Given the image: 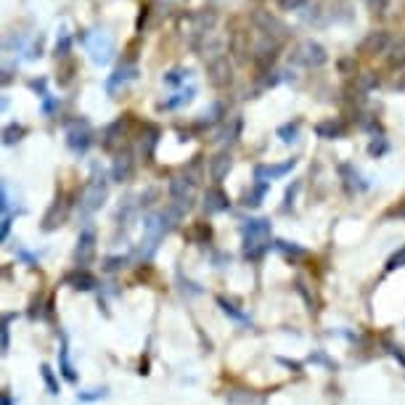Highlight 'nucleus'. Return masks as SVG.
I'll return each mask as SVG.
<instances>
[{
    "instance_id": "nucleus-37",
    "label": "nucleus",
    "mask_w": 405,
    "mask_h": 405,
    "mask_svg": "<svg viewBox=\"0 0 405 405\" xmlns=\"http://www.w3.org/2000/svg\"><path fill=\"white\" fill-rule=\"evenodd\" d=\"M310 363H323V366H329L331 371H334V368H337V363H334V360H329V358H326V355H323V353H316V355H310Z\"/></svg>"
},
{
    "instance_id": "nucleus-10",
    "label": "nucleus",
    "mask_w": 405,
    "mask_h": 405,
    "mask_svg": "<svg viewBox=\"0 0 405 405\" xmlns=\"http://www.w3.org/2000/svg\"><path fill=\"white\" fill-rule=\"evenodd\" d=\"M297 167V159H289V162H284V165H257L254 167V180H265V183H270V180H279V177H284L286 172H291Z\"/></svg>"
},
{
    "instance_id": "nucleus-9",
    "label": "nucleus",
    "mask_w": 405,
    "mask_h": 405,
    "mask_svg": "<svg viewBox=\"0 0 405 405\" xmlns=\"http://www.w3.org/2000/svg\"><path fill=\"white\" fill-rule=\"evenodd\" d=\"M228 207H230L228 193L220 189V186H212V189H207V193H204V212H207V215L226 212Z\"/></svg>"
},
{
    "instance_id": "nucleus-25",
    "label": "nucleus",
    "mask_w": 405,
    "mask_h": 405,
    "mask_svg": "<svg viewBox=\"0 0 405 405\" xmlns=\"http://www.w3.org/2000/svg\"><path fill=\"white\" fill-rule=\"evenodd\" d=\"M130 263V257L127 254H117V257H103V270L106 273H117V270H122V267Z\"/></svg>"
},
{
    "instance_id": "nucleus-19",
    "label": "nucleus",
    "mask_w": 405,
    "mask_h": 405,
    "mask_svg": "<svg viewBox=\"0 0 405 405\" xmlns=\"http://www.w3.org/2000/svg\"><path fill=\"white\" fill-rule=\"evenodd\" d=\"M230 165H233L230 154H220V156H215V159H212V165H209V175H212V180H215V183H220L223 177L228 175Z\"/></svg>"
},
{
    "instance_id": "nucleus-4",
    "label": "nucleus",
    "mask_w": 405,
    "mask_h": 405,
    "mask_svg": "<svg viewBox=\"0 0 405 405\" xmlns=\"http://www.w3.org/2000/svg\"><path fill=\"white\" fill-rule=\"evenodd\" d=\"M291 64H297V66H321V64H326V51L313 43V40H304L300 43L294 51H291Z\"/></svg>"
},
{
    "instance_id": "nucleus-1",
    "label": "nucleus",
    "mask_w": 405,
    "mask_h": 405,
    "mask_svg": "<svg viewBox=\"0 0 405 405\" xmlns=\"http://www.w3.org/2000/svg\"><path fill=\"white\" fill-rule=\"evenodd\" d=\"M241 236H244V257L252 260V263L263 260L270 252V246H273V241H270V220H265V217L246 220L241 226Z\"/></svg>"
},
{
    "instance_id": "nucleus-29",
    "label": "nucleus",
    "mask_w": 405,
    "mask_h": 405,
    "mask_svg": "<svg viewBox=\"0 0 405 405\" xmlns=\"http://www.w3.org/2000/svg\"><path fill=\"white\" fill-rule=\"evenodd\" d=\"M400 267H405V246H400V249L387 260V267H384V270L392 273V270H400Z\"/></svg>"
},
{
    "instance_id": "nucleus-35",
    "label": "nucleus",
    "mask_w": 405,
    "mask_h": 405,
    "mask_svg": "<svg viewBox=\"0 0 405 405\" xmlns=\"http://www.w3.org/2000/svg\"><path fill=\"white\" fill-rule=\"evenodd\" d=\"M281 366H286L289 371H294V374H302L304 363H297V360H289V358H276Z\"/></svg>"
},
{
    "instance_id": "nucleus-36",
    "label": "nucleus",
    "mask_w": 405,
    "mask_h": 405,
    "mask_svg": "<svg viewBox=\"0 0 405 405\" xmlns=\"http://www.w3.org/2000/svg\"><path fill=\"white\" fill-rule=\"evenodd\" d=\"M297 191H300V183H294V186L286 191V196H284V199H286V202H284V212H289V209H291V204H294V196H297Z\"/></svg>"
},
{
    "instance_id": "nucleus-23",
    "label": "nucleus",
    "mask_w": 405,
    "mask_h": 405,
    "mask_svg": "<svg viewBox=\"0 0 405 405\" xmlns=\"http://www.w3.org/2000/svg\"><path fill=\"white\" fill-rule=\"evenodd\" d=\"M339 170L350 175V177H347V186H350V189H353V186H355V191H366L368 189V183L363 180V177H360V172H358L353 165H342Z\"/></svg>"
},
{
    "instance_id": "nucleus-39",
    "label": "nucleus",
    "mask_w": 405,
    "mask_h": 405,
    "mask_svg": "<svg viewBox=\"0 0 405 405\" xmlns=\"http://www.w3.org/2000/svg\"><path fill=\"white\" fill-rule=\"evenodd\" d=\"M43 98H45V103H43V112H45V115H53V112L59 109V101L51 98V96H43Z\"/></svg>"
},
{
    "instance_id": "nucleus-34",
    "label": "nucleus",
    "mask_w": 405,
    "mask_h": 405,
    "mask_svg": "<svg viewBox=\"0 0 405 405\" xmlns=\"http://www.w3.org/2000/svg\"><path fill=\"white\" fill-rule=\"evenodd\" d=\"M16 254H19V260H22V263H24V265H29V267H35L38 265V254H32V252H27V249H22V246H19V249H16Z\"/></svg>"
},
{
    "instance_id": "nucleus-12",
    "label": "nucleus",
    "mask_w": 405,
    "mask_h": 405,
    "mask_svg": "<svg viewBox=\"0 0 405 405\" xmlns=\"http://www.w3.org/2000/svg\"><path fill=\"white\" fill-rule=\"evenodd\" d=\"M138 77V66L135 64H122L119 69H117L115 75L109 77V82H106V90L109 93H117V88L119 85H127V82H133Z\"/></svg>"
},
{
    "instance_id": "nucleus-13",
    "label": "nucleus",
    "mask_w": 405,
    "mask_h": 405,
    "mask_svg": "<svg viewBox=\"0 0 405 405\" xmlns=\"http://www.w3.org/2000/svg\"><path fill=\"white\" fill-rule=\"evenodd\" d=\"M64 220H66V202L56 199L51 204V209L45 212V217H43V230H56L59 226H64Z\"/></svg>"
},
{
    "instance_id": "nucleus-32",
    "label": "nucleus",
    "mask_w": 405,
    "mask_h": 405,
    "mask_svg": "<svg viewBox=\"0 0 405 405\" xmlns=\"http://www.w3.org/2000/svg\"><path fill=\"white\" fill-rule=\"evenodd\" d=\"M384 347H387V353L392 355L395 360H400V366L405 368V347L403 344H395V342H384Z\"/></svg>"
},
{
    "instance_id": "nucleus-26",
    "label": "nucleus",
    "mask_w": 405,
    "mask_h": 405,
    "mask_svg": "<svg viewBox=\"0 0 405 405\" xmlns=\"http://www.w3.org/2000/svg\"><path fill=\"white\" fill-rule=\"evenodd\" d=\"M297 135H300V122H286V125L279 127V138L284 143H294Z\"/></svg>"
},
{
    "instance_id": "nucleus-17",
    "label": "nucleus",
    "mask_w": 405,
    "mask_h": 405,
    "mask_svg": "<svg viewBox=\"0 0 405 405\" xmlns=\"http://www.w3.org/2000/svg\"><path fill=\"white\" fill-rule=\"evenodd\" d=\"M217 304H220V310H223V313H226V316H228L230 321H236L239 326H246V329L252 326V318L246 316V313H241L239 307H236V304H230L228 300H226V297H217Z\"/></svg>"
},
{
    "instance_id": "nucleus-33",
    "label": "nucleus",
    "mask_w": 405,
    "mask_h": 405,
    "mask_svg": "<svg viewBox=\"0 0 405 405\" xmlns=\"http://www.w3.org/2000/svg\"><path fill=\"white\" fill-rule=\"evenodd\" d=\"M69 45H72V38L66 35V29H61V38L56 43V56H69Z\"/></svg>"
},
{
    "instance_id": "nucleus-5",
    "label": "nucleus",
    "mask_w": 405,
    "mask_h": 405,
    "mask_svg": "<svg viewBox=\"0 0 405 405\" xmlns=\"http://www.w3.org/2000/svg\"><path fill=\"white\" fill-rule=\"evenodd\" d=\"M66 143L75 154H85L88 146L93 143V130H90L88 119H75L72 125L66 127Z\"/></svg>"
},
{
    "instance_id": "nucleus-20",
    "label": "nucleus",
    "mask_w": 405,
    "mask_h": 405,
    "mask_svg": "<svg viewBox=\"0 0 405 405\" xmlns=\"http://www.w3.org/2000/svg\"><path fill=\"white\" fill-rule=\"evenodd\" d=\"M273 249H279L284 257H289V260H300V257H307V249L300 246V244H294V241H273Z\"/></svg>"
},
{
    "instance_id": "nucleus-22",
    "label": "nucleus",
    "mask_w": 405,
    "mask_h": 405,
    "mask_svg": "<svg viewBox=\"0 0 405 405\" xmlns=\"http://www.w3.org/2000/svg\"><path fill=\"white\" fill-rule=\"evenodd\" d=\"M40 376H43V381H45V390H48V395H59V392H61L59 376L53 374V368L48 366V363H43V366H40Z\"/></svg>"
},
{
    "instance_id": "nucleus-2",
    "label": "nucleus",
    "mask_w": 405,
    "mask_h": 405,
    "mask_svg": "<svg viewBox=\"0 0 405 405\" xmlns=\"http://www.w3.org/2000/svg\"><path fill=\"white\" fill-rule=\"evenodd\" d=\"M82 43H85V51L90 53V61L96 66H106L115 56V38L103 29H93L88 35H82Z\"/></svg>"
},
{
    "instance_id": "nucleus-27",
    "label": "nucleus",
    "mask_w": 405,
    "mask_h": 405,
    "mask_svg": "<svg viewBox=\"0 0 405 405\" xmlns=\"http://www.w3.org/2000/svg\"><path fill=\"white\" fill-rule=\"evenodd\" d=\"M106 395H109L106 387H96V390H88V392H77V400H80V403H98V400H103Z\"/></svg>"
},
{
    "instance_id": "nucleus-16",
    "label": "nucleus",
    "mask_w": 405,
    "mask_h": 405,
    "mask_svg": "<svg viewBox=\"0 0 405 405\" xmlns=\"http://www.w3.org/2000/svg\"><path fill=\"white\" fill-rule=\"evenodd\" d=\"M125 125H127V117L125 119H117V122H112V125L103 130V149H115L117 140H122V135H125Z\"/></svg>"
},
{
    "instance_id": "nucleus-38",
    "label": "nucleus",
    "mask_w": 405,
    "mask_h": 405,
    "mask_svg": "<svg viewBox=\"0 0 405 405\" xmlns=\"http://www.w3.org/2000/svg\"><path fill=\"white\" fill-rule=\"evenodd\" d=\"M368 152L374 154V156H379V154H384V152H387V143H384V138L374 140V143H371V146H368Z\"/></svg>"
},
{
    "instance_id": "nucleus-43",
    "label": "nucleus",
    "mask_w": 405,
    "mask_h": 405,
    "mask_svg": "<svg viewBox=\"0 0 405 405\" xmlns=\"http://www.w3.org/2000/svg\"><path fill=\"white\" fill-rule=\"evenodd\" d=\"M368 6L376 8V11H381V8H384V0H368Z\"/></svg>"
},
{
    "instance_id": "nucleus-18",
    "label": "nucleus",
    "mask_w": 405,
    "mask_h": 405,
    "mask_svg": "<svg viewBox=\"0 0 405 405\" xmlns=\"http://www.w3.org/2000/svg\"><path fill=\"white\" fill-rule=\"evenodd\" d=\"M316 133L321 138L334 140V138H342L344 133H347V127H344L339 119H326V122H321V125L316 127Z\"/></svg>"
},
{
    "instance_id": "nucleus-28",
    "label": "nucleus",
    "mask_w": 405,
    "mask_h": 405,
    "mask_svg": "<svg viewBox=\"0 0 405 405\" xmlns=\"http://www.w3.org/2000/svg\"><path fill=\"white\" fill-rule=\"evenodd\" d=\"M22 135H27V127L24 125H6L3 130V140L11 146L13 140H22Z\"/></svg>"
},
{
    "instance_id": "nucleus-8",
    "label": "nucleus",
    "mask_w": 405,
    "mask_h": 405,
    "mask_svg": "<svg viewBox=\"0 0 405 405\" xmlns=\"http://www.w3.org/2000/svg\"><path fill=\"white\" fill-rule=\"evenodd\" d=\"M64 284H66V286H72V289H77V291L98 289V279L90 273L88 267H75L72 273H66V276H64Z\"/></svg>"
},
{
    "instance_id": "nucleus-30",
    "label": "nucleus",
    "mask_w": 405,
    "mask_h": 405,
    "mask_svg": "<svg viewBox=\"0 0 405 405\" xmlns=\"http://www.w3.org/2000/svg\"><path fill=\"white\" fill-rule=\"evenodd\" d=\"M189 77H191L189 69H172L170 75H165V82L167 85H180V82H186Z\"/></svg>"
},
{
    "instance_id": "nucleus-44",
    "label": "nucleus",
    "mask_w": 405,
    "mask_h": 405,
    "mask_svg": "<svg viewBox=\"0 0 405 405\" xmlns=\"http://www.w3.org/2000/svg\"><path fill=\"white\" fill-rule=\"evenodd\" d=\"M3 405H13V397H11V392H3Z\"/></svg>"
},
{
    "instance_id": "nucleus-41",
    "label": "nucleus",
    "mask_w": 405,
    "mask_h": 405,
    "mask_svg": "<svg viewBox=\"0 0 405 405\" xmlns=\"http://www.w3.org/2000/svg\"><path fill=\"white\" fill-rule=\"evenodd\" d=\"M11 220H13V212L11 215H3V233H0L3 239H8V233H11Z\"/></svg>"
},
{
    "instance_id": "nucleus-14",
    "label": "nucleus",
    "mask_w": 405,
    "mask_h": 405,
    "mask_svg": "<svg viewBox=\"0 0 405 405\" xmlns=\"http://www.w3.org/2000/svg\"><path fill=\"white\" fill-rule=\"evenodd\" d=\"M133 170H135V159H133V154L125 152L117 156L115 162V170H112V177H115L117 183H125V180H130L133 177Z\"/></svg>"
},
{
    "instance_id": "nucleus-42",
    "label": "nucleus",
    "mask_w": 405,
    "mask_h": 405,
    "mask_svg": "<svg viewBox=\"0 0 405 405\" xmlns=\"http://www.w3.org/2000/svg\"><path fill=\"white\" fill-rule=\"evenodd\" d=\"M29 88L38 90L40 96H48V93H45V80H32V82H29Z\"/></svg>"
},
{
    "instance_id": "nucleus-24",
    "label": "nucleus",
    "mask_w": 405,
    "mask_h": 405,
    "mask_svg": "<svg viewBox=\"0 0 405 405\" xmlns=\"http://www.w3.org/2000/svg\"><path fill=\"white\" fill-rule=\"evenodd\" d=\"M193 96H196V88H189V90H180L175 98H170V101H165L162 106L165 109H177V106H186V103L193 101Z\"/></svg>"
},
{
    "instance_id": "nucleus-6",
    "label": "nucleus",
    "mask_w": 405,
    "mask_h": 405,
    "mask_svg": "<svg viewBox=\"0 0 405 405\" xmlns=\"http://www.w3.org/2000/svg\"><path fill=\"white\" fill-rule=\"evenodd\" d=\"M170 196H172V202H175L180 212H189L191 202H193V180H189V177H172Z\"/></svg>"
},
{
    "instance_id": "nucleus-21",
    "label": "nucleus",
    "mask_w": 405,
    "mask_h": 405,
    "mask_svg": "<svg viewBox=\"0 0 405 405\" xmlns=\"http://www.w3.org/2000/svg\"><path fill=\"white\" fill-rule=\"evenodd\" d=\"M267 191H270V183H265V180H257V186H254L252 191H246V193H244V207H260L263 199H265Z\"/></svg>"
},
{
    "instance_id": "nucleus-7",
    "label": "nucleus",
    "mask_w": 405,
    "mask_h": 405,
    "mask_svg": "<svg viewBox=\"0 0 405 405\" xmlns=\"http://www.w3.org/2000/svg\"><path fill=\"white\" fill-rule=\"evenodd\" d=\"M96 257V230L85 228L77 239V249H75V263L77 267H88Z\"/></svg>"
},
{
    "instance_id": "nucleus-31",
    "label": "nucleus",
    "mask_w": 405,
    "mask_h": 405,
    "mask_svg": "<svg viewBox=\"0 0 405 405\" xmlns=\"http://www.w3.org/2000/svg\"><path fill=\"white\" fill-rule=\"evenodd\" d=\"M220 112H223V106H220V103H212V109H209V112H204L202 115V119H199V125H215L217 119H220V117H215V115H220Z\"/></svg>"
},
{
    "instance_id": "nucleus-3",
    "label": "nucleus",
    "mask_w": 405,
    "mask_h": 405,
    "mask_svg": "<svg viewBox=\"0 0 405 405\" xmlns=\"http://www.w3.org/2000/svg\"><path fill=\"white\" fill-rule=\"evenodd\" d=\"M106 175L98 172V170H93V177L88 180V186L82 191V199H80V207H82V212H96V209H101L103 199H106Z\"/></svg>"
},
{
    "instance_id": "nucleus-40",
    "label": "nucleus",
    "mask_w": 405,
    "mask_h": 405,
    "mask_svg": "<svg viewBox=\"0 0 405 405\" xmlns=\"http://www.w3.org/2000/svg\"><path fill=\"white\" fill-rule=\"evenodd\" d=\"M304 3H310V0H281V6L289 11V8H302Z\"/></svg>"
},
{
    "instance_id": "nucleus-15",
    "label": "nucleus",
    "mask_w": 405,
    "mask_h": 405,
    "mask_svg": "<svg viewBox=\"0 0 405 405\" xmlns=\"http://www.w3.org/2000/svg\"><path fill=\"white\" fill-rule=\"evenodd\" d=\"M387 45H390V38L384 35V32H371L363 43H360V51L368 53V56H374V53H384L387 51Z\"/></svg>"
},
{
    "instance_id": "nucleus-11",
    "label": "nucleus",
    "mask_w": 405,
    "mask_h": 405,
    "mask_svg": "<svg viewBox=\"0 0 405 405\" xmlns=\"http://www.w3.org/2000/svg\"><path fill=\"white\" fill-rule=\"evenodd\" d=\"M59 371H61L64 381L77 384V371L72 366V358H69V342H66V334L61 331V347H59Z\"/></svg>"
}]
</instances>
